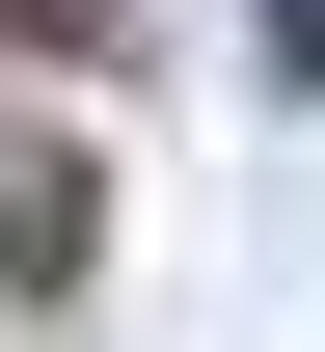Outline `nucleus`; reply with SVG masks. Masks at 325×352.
<instances>
[{"label": "nucleus", "instance_id": "nucleus-1", "mask_svg": "<svg viewBox=\"0 0 325 352\" xmlns=\"http://www.w3.org/2000/svg\"><path fill=\"white\" fill-rule=\"evenodd\" d=\"M0 28H54V54H82V28H109V0H0Z\"/></svg>", "mask_w": 325, "mask_h": 352}]
</instances>
